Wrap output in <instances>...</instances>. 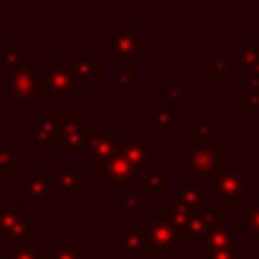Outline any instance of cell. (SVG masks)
Masks as SVG:
<instances>
[{"mask_svg": "<svg viewBox=\"0 0 259 259\" xmlns=\"http://www.w3.org/2000/svg\"><path fill=\"white\" fill-rule=\"evenodd\" d=\"M175 164L184 166V182L207 187V182L228 168V148L216 141V137H200L193 132L184 137V152L175 155Z\"/></svg>", "mask_w": 259, "mask_h": 259, "instance_id": "1", "label": "cell"}, {"mask_svg": "<svg viewBox=\"0 0 259 259\" xmlns=\"http://www.w3.org/2000/svg\"><path fill=\"white\" fill-rule=\"evenodd\" d=\"M103 59L109 64H141L146 59V34L134 21H114L103 32Z\"/></svg>", "mask_w": 259, "mask_h": 259, "instance_id": "2", "label": "cell"}, {"mask_svg": "<svg viewBox=\"0 0 259 259\" xmlns=\"http://www.w3.org/2000/svg\"><path fill=\"white\" fill-rule=\"evenodd\" d=\"M44 62H32L23 68L0 71V91L12 105H41Z\"/></svg>", "mask_w": 259, "mask_h": 259, "instance_id": "3", "label": "cell"}, {"mask_svg": "<svg viewBox=\"0 0 259 259\" xmlns=\"http://www.w3.org/2000/svg\"><path fill=\"white\" fill-rule=\"evenodd\" d=\"M84 82L71 62H44V87L41 105H71L73 96L82 94Z\"/></svg>", "mask_w": 259, "mask_h": 259, "instance_id": "4", "label": "cell"}, {"mask_svg": "<svg viewBox=\"0 0 259 259\" xmlns=\"http://www.w3.org/2000/svg\"><path fill=\"white\" fill-rule=\"evenodd\" d=\"M205 189L207 196L216 200V207H239L248 198V166H228Z\"/></svg>", "mask_w": 259, "mask_h": 259, "instance_id": "5", "label": "cell"}, {"mask_svg": "<svg viewBox=\"0 0 259 259\" xmlns=\"http://www.w3.org/2000/svg\"><path fill=\"white\" fill-rule=\"evenodd\" d=\"M141 230L148 239V252L155 259H175L182 248V234L161 216H146L141 221Z\"/></svg>", "mask_w": 259, "mask_h": 259, "instance_id": "6", "label": "cell"}, {"mask_svg": "<svg viewBox=\"0 0 259 259\" xmlns=\"http://www.w3.org/2000/svg\"><path fill=\"white\" fill-rule=\"evenodd\" d=\"M118 150V134L114 132V125L109 123H94L87 125L84 150H82V161L91 168H100L114 157Z\"/></svg>", "mask_w": 259, "mask_h": 259, "instance_id": "7", "label": "cell"}, {"mask_svg": "<svg viewBox=\"0 0 259 259\" xmlns=\"http://www.w3.org/2000/svg\"><path fill=\"white\" fill-rule=\"evenodd\" d=\"M18 193L30 202V207H36V209L53 207V202H55L53 182L44 173L41 164H32L30 170L18 178Z\"/></svg>", "mask_w": 259, "mask_h": 259, "instance_id": "8", "label": "cell"}, {"mask_svg": "<svg viewBox=\"0 0 259 259\" xmlns=\"http://www.w3.org/2000/svg\"><path fill=\"white\" fill-rule=\"evenodd\" d=\"M216 221H219V211L214 207H200V209L193 211L191 221H189L187 230L182 234V248L189 250H196V257L202 259V250H205V243L209 239L211 230L216 228Z\"/></svg>", "mask_w": 259, "mask_h": 259, "instance_id": "9", "label": "cell"}, {"mask_svg": "<svg viewBox=\"0 0 259 259\" xmlns=\"http://www.w3.org/2000/svg\"><path fill=\"white\" fill-rule=\"evenodd\" d=\"M87 139L84 116L77 112H62V127H59V152L64 157H82Z\"/></svg>", "mask_w": 259, "mask_h": 259, "instance_id": "10", "label": "cell"}, {"mask_svg": "<svg viewBox=\"0 0 259 259\" xmlns=\"http://www.w3.org/2000/svg\"><path fill=\"white\" fill-rule=\"evenodd\" d=\"M118 146L137 173L155 166V134H118Z\"/></svg>", "mask_w": 259, "mask_h": 259, "instance_id": "11", "label": "cell"}, {"mask_svg": "<svg viewBox=\"0 0 259 259\" xmlns=\"http://www.w3.org/2000/svg\"><path fill=\"white\" fill-rule=\"evenodd\" d=\"M32 207L0 205V241H16L32 237Z\"/></svg>", "mask_w": 259, "mask_h": 259, "instance_id": "12", "label": "cell"}, {"mask_svg": "<svg viewBox=\"0 0 259 259\" xmlns=\"http://www.w3.org/2000/svg\"><path fill=\"white\" fill-rule=\"evenodd\" d=\"M91 173L96 175V178H100V182H103V187H132L134 180H137V168L132 166V161L125 157V152L121 150V146H118V150L114 152V157L107 161L105 166H100V168H91Z\"/></svg>", "mask_w": 259, "mask_h": 259, "instance_id": "13", "label": "cell"}, {"mask_svg": "<svg viewBox=\"0 0 259 259\" xmlns=\"http://www.w3.org/2000/svg\"><path fill=\"white\" fill-rule=\"evenodd\" d=\"M82 170H84L82 164H75V166L53 164L50 166L48 178L53 182L55 198H80L84 193V189H82Z\"/></svg>", "mask_w": 259, "mask_h": 259, "instance_id": "14", "label": "cell"}, {"mask_svg": "<svg viewBox=\"0 0 259 259\" xmlns=\"http://www.w3.org/2000/svg\"><path fill=\"white\" fill-rule=\"evenodd\" d=\"M239 219H232V216H219L216 221V228L211 230L209 239L205 243V250H202V259L216 255V252L230 250V248H237V234H239Z\"/></svg>", "mask_w": 259, "mask_h": 259, "instance_id": "15", "label": "cell"}, {"mask_svg": "<svg viewBox=\"0 0 259 259\" xmlns=\"http://www.w3.org/2000/svg\"><path fill=\"white\" fill-rule=\"evenodd\" d=\"M59 127H62V114H30V132L36 146H59Z\"/></svg>", "mask_w": 259, "mask_h": 259, "instance_id": "16", "label": "cell"}, {"mask_svg": "<svg viewBox=\"0 0 259 259\" xmlns=\"http://www.w3.org/2000/svg\"><path fill=\"white\" fill-rule=\"evenodd\" d=\"M0 259H50V250L44 248L39 237L0 241Z\"/></svg>", "mask_w": 259, "mask_h": 259, "instance_id": "17", "label": "cell"}, {"mask_svg": "<svg viewBox=\"0 0 259 259\" xmlns=\"http://www.w3.org/2000/svg\"><path fill=\"white\" fill-rule=\"evenodd\" d=\"M143 198H166V166L155 164L150 168L141 170L132 184Z\"/></svg>", "mask_w": 259, "mask_h": 259, "instance_id": "18", "label": "cell"}, {"mask_svg": "<svg viewBox=\"0 0 259 259\" xmlns=\"http://www.w3.org/2000/svg\"><path fill=\"white\" fill-rule=\"evenodd\" d=\"M143 123L152 127V134L170 137L178 132V109L168 103H157L148 114H143Z\"/></svg>", "mask_w": 259, "mask_h": 259, "instance_id": "19", "label": "cell"}, {"mask_svg": "<svg viewBox=\"0 0 259 259\" xmlns=\"http://www.w3.org/2000/svg\"><path fill=\"white\" fill-rule=\"evenodd\" d=\"M193 211H196V209L187 207L182 200H178L175 196H166L164 202H161V205H157L155 209H152V214L166 219L180 234H184V230H187V225H189V221H191Z\"/></svg>", "mask_w": 259, "mask_h": 259, "instance_id": "20", "label": "cell"}, {"mask_svg": "<svg viewBox=\"0 0 259 259\" xmlns=\"http://www.w3.org/2000/svg\"><path fill=\"white\" fill-rule=\"evenodd\" d=\"M68 62H71V66L75 68V73L80 75V80L84 84H98V82H103V77H105L103 64L96 62L89 50H75Z\"/></svg>", "mask_w": 259, "mask_h": 259, "instance_id": "21", "label": "cell"}, {"mask_svg": "<svg viewBox=\"0 0 259 259\" xmlns=\"http://www.w3.org/2000/svg\"><path fill=\"white\" fill-rule=\"evenodd\" d=\"M112 246L123 250V255L132 252H148V239L143 230H127V228H112Z\"/></svg>", "mask_w": 259, "mask_h": 259, "instance_id": "22", "label": "cell"}, {"mask_svg": "<svg viewBox=\"0 0 259 259\" xmlns=\"http://www.w3.org/2000/svg\"><path fill=\"white\" fill-rule=\"evenodd\" d=\"M32 64V55L21 46V41H0V71H14Z\"/></svg>", "mask_w": 259, "mask_h": 259, "instance_id": "23", "label": "cell"}, {"mask_svg": "<svg viewBox=\"0 0 259 259\" xmlns=\"http://www.w3.org/2000/svg\"><path fill=\"white\" fill-rule=\"evenodd\" d=\"M84 239L82 237H55L50 239V259H87L84 252Z\"/></svg>", "mask_w": 259, "mask_h": 259, "instance_id": "24", "label": "cell"}, {"mask_svg": "<svg viewBox=\"0 0 259 259\" xmlns=\"http://www.w3.org/2000/svg\"><path fill=\"white\" fill-rule=\"evenodd\" d=\"M178 200H182L187 207L191 209H200L205 207V196H207V189L202 184H193V182H182L175 187V193H173Z\"/></svg>", "mask_w": 259, "mask_h": 259, "instance_id": "25", "label": "cell"}, {"mask_svg": "<svg viewBox=\"0 0 259 259\" xmlns=\"http://www.w3.org/2000/svg\"><path fill=\"white\" fill-rule=\"evenodd\" d=\"M114 94H134V66L132 64H116L112 80Z\"/></svg>", "mask_w": 259, "mask_h": 259, "instance_id": "26", "label": "cell"}, {"mask_svg": "<svg viewBox=\"0 0 259 259\" xmlns=\"http://www.w3.org/2000/svg\"><path fill=\"white\" fill-rule=\"evenodd\" d=\"M237 219L241 228L246 230H259V205L252 196L243 198L241 205L237 207Z\"/></svg>", "mask_w": 259, "mask_h": 259, "instance_id": "27", "label": "cell"}, {"mask_svg": "<svg viewBox=\"0 0 259 259\" xmlns=\"http://www.w3.org/2000/svg\"><path fill=\"white\" fill-rule=\"evenodd\" d=\"M207 71L214 73L219 82L228 80V73L232 71V62H230L228 53H223V50H209L207 53Z\"/></svg>", "mask_w": 259, "mask_h": 259, "instance_id": "28", "label": "cell"}, {"mask_svg": "<svg viewBox=\"0 0 259 259\" xmlns=\"http://www.w3.org/2000/svg\"><path fill=\"white\" fill-rule=\"evenodd\" d=\"M123 214H125L127 219H146L143 196L134 187L123 189Z\"/></svg>", "mask_w": 259, "mask_h": 259, "instance_id": "29", "label": "cell"}, {"mask_svg": "<svg viewBox=\"0 0 259 259\" xmlns=\"http://www.w3.org/2000/svg\"><path fill=\"white\" fill-rule=\"evenodd\" d=\"M18 164H21V146L18 143H9V146L0 148V178L9 175Z\"/></svg>", "mask_w": 259, "mask_h": 259, "instance_id": "30", "label": "cell"}, {"mask_svg": "<svg viewBox=\"0 0 259 259\" xmlns=\"http://www.w3.org/2000/svg\"><path fill=\"white\" fill-rule=\"evenodd\" d=\"M164 89H166L164 103L173 105V107H178L180 103L187 100V84H184V82H166Z\"/></svg>", "mask_w": 259, "mask_h": 259, "instance_id": "31", "label": "cell"}, {"mask_svg": "<svg viewBox=\"0 0 259 259\" xmlns=\"http://www.w3.org/2000/svg\"><path fill=\"white\" fill-rule=\"evenodd\" d=\"M216 123H219L216 114H198L196 134H200V137H216Z\"/></svg>", "mask_w": 259, "mask_h": 259, "instance_id": "32", "label": "cell"}, {"mask_svg": "<svg viewBox=\"0 0 259 259\" xmlns=\"http://www.w3.org/2000/svg\"><path fill=\"white\" fill-rule=\"evenodd\" d=\"M237 103L243 105L250 112H259V94H252V91H241L237 96Z\"/></svg>", "mask_w": 259, "mask_h": 259, "instance_id": "33", "label": "cell"}, {"mask_svg": "<svg viewBox=\"0 0 259 259\" xmlns=\"http://www.w3.org/2000/svg\"><path fill=\"white\" fill-rule=\"evenodd\" d=\"M243 257V248H230V250H223V252H216V255L207 257V259H241Z\"/></svg>", "mask_w": 259, "mask_h": 259, "instance_id": "34", "label": "cell"}, {"mask_svg": "<svg viewBox=\"0 0 259 259\" xmlns=\"http://www.w3.org/2000/svg\"><path fill=\"white\" fill-rule=\"evenodd\" d=\"M9 137H12V125H7V123H3L0 121V148H5V146H9Z\"/></svg>", "mask_w": 259, "mask_h": 259, "instance_id": "35", "label": "cell"}, {"mask_svg": "<svg viewBox=\"0 0 259 259\" xmlns=\"http://www.w3.org/2000/svg\"><path fill=\"white\" fill-rule=\"evenodd\" d=\"M123 259H155L150 252H132V255H123Z\"/></svg>", "mask_w": 259, "mask_h": 259, "instance_id": "36", "label": "cell"}, {"mask_svg": "<svg viewBox=\"0 0 259 259\" xmlns=\"http://www.w3.org/2000/svg\"><path fill=\"white\" fill-rule=\"evenodd\" d=\"M248 91L259 94V77H248Z\"/></svg>", "mask_w": 259, "mask_h": 259, "instance_id": "37", "label": "cell"}, {"mask_svg": "<svg viewBox=\"0 0 259 259\" xmlns=\"http://www.w3.org/2000/svg\"><path fill=\"white\" fill-rule=\"evenodd\" d=\"M243 259H259V255H252L250 250H246V248H243Z\"/></svg>", "mask_w": 259, "mask_h": 259, "instance_id": "38", "label": "cell"}, {"mask_svg": "<svg viewBox=\"0 0 259 259\" xmlns=\"http://www.w3.org/2000/svg\"><path fill=\"white\" fill-rule=\"evenodd\" d=\"M252 198H255V200H257V205H259V189L255 191V196H252Z\"/></svg>", "mask_w": 259, "mask_h": 259, "instance_id": "39", "label": "cell"}, {"mask_svg": "<svg viewBox=\"0 0 259 259\" xmlns=\"http://www.w3.org/2000/svg\"><path fill=\"white\" fill-rule=\"evenodd\" d=\"M87 259H91V257H87Z\"/></svg>", "mask_w": 259, "mask_h": 259, "instance_id": "40", "label": "cell"}, {"mask_svg": "<svg viewBox=\"0 0 259 259\" xmlns=\"http://www.w3.org/2000/svg\"><path fill=\"white\" fill-rule=\"evenodd\" d=\"M241 259H243V257H241Z\"/></svg>", "mask_w": 259, "mask_h": 259, "instance_id": "41", "label": "cell"}]
</instances>
